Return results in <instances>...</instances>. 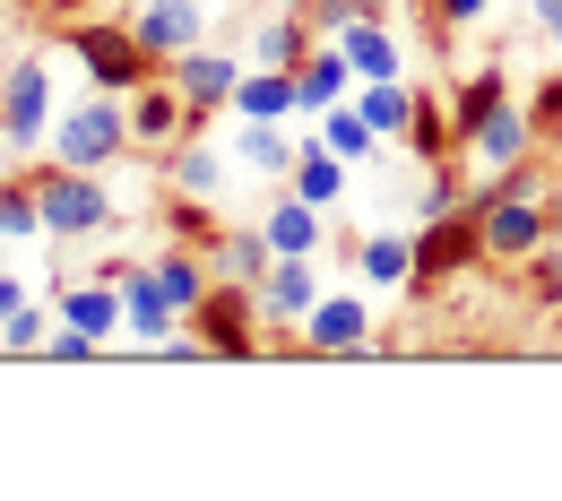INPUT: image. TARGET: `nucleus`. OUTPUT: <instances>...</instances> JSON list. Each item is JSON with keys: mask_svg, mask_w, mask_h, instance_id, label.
<instances>
[{"mask_svg": "<svg viewBox=\"0 0 562 501\" xmlns=\"http://www.w3.org/2000/svg\"><path fill=\"white\" fill-rule=\"evenodd\" d=\"M122 147H131V104H122L113 87H104V95H87V104H78L70 122L53 130V156H61V164H78V173L113 164Z\"/></svg>", "mask_w": 562, "mask_h": 501, "instance_id": "obj_1", "label": "nucleus"}, {"mask_svg": "<svg viewBox=\"0 0 562 501\" xmlns=\"http://www.w3.org/2000/svg\"><path fill=\"white\" fill-rule=\"evenodd\" d=\"M35 208H44V234H53V242H87V234H104L113 200L95 191V173L61 164V173H44V182H35Z\"/></svg>", "mask_w": 562, "mask_h": 501, "instance_id": "obj_2", "label": "nucleus"}, {"mask_svg": "<svg viewBox=\"0 0 562 501\" xmlns=\"http://www.w3.org/2000/svg\"><path fill=\"white\" fill-rule=\"evenodd\" d=\"M44 122H53V78H44V61H9L0 70V139L35 147Z\"/></svg>", "mask_w": 562, "mask_h": 501, "instance_id": "obj_3", "label": "nucleus"}, {"mask_svg": "<svg viewBox=\"0 0 562 501\" xmlns=\"http://www.w3.org/2000/svg\"><path fill=\"white\" fill-rule=\"evenodd\" d=\"M70 44H78V61H87L95 87H113V95L147 87V44H139V35H122V26H78Z\"/></svg>", "mask_w": 562, "mask_h": 501, "instance_id": "obj_4", "label": "nucleus"}, {"mask_svg": "<svg viewBox=\"0 0 562 501\" xmlns=\"http://www.w3.org/2000/svg\"><path fill=\"white\" fill-rule=\"evenodd\" d=\"M546 234H554V216L528 208V182H510V191H502V200L485 208V225H476V242H485L493 260H528Z\"/></svg>", "mask_w": 562, "mask_h": 501, "instance_id": "obj_5", "label": "nucleus"}, {"mask_svg": "<svg viewBox=\"0 0 562 501\" xmlns=\"http://www.w3.org/2000/svg\"><path fill=\"white\" fill-rule=\"evenodd\" d=\"M363 338H372V303H363V294H321L312 320H303V346H312V355H347Z\"/></svg>", "mask_w": 562, "mask_h": 501, "instance_id": "obj_6", "label": "nucleus"}, {"mask_svg": "<svg viewBox=\"0 0 562 501\" xmlns=\"http://www.w3.org/2000/svg\"><path fill=\"white\" fill-rule=\"evenodd\" d=\"M200 26H209V18H200V0H147L131 35L147 44V61H182V53L200 44Z\"/></svg>", "mask_w": 562, "mask_h": 501, "instance_id": "obj_7", "label": "nucleus"}, {"mask_svg": "<svg viewBox=\"0 0 562 501\" xmlns=\"http://www.w3.org/2000/svg\"><path fill=\"white\" fill-rule=\"evenodd\" d=\"M173 320H182V303L165 294V277H156V269H131V277H122V329H131L139 346H156Z\"/></svg>", "mask_w": 562, "mask_h": 501, "instance_id": "obj_8", "label": "nucleus"}, {"mask_svg": "<svg viewBox=\"0 0 562 501\" xmlns=\"http://www.w3.org/2000/svg\"><path fill=\"white\" fill-rule=\"evenodd\" d=\"M191 311L209 320V355H243V346H251V311H260V286H225V294H200Z\"/></svg>", "mask_w": 562, "mask_h": 501, "instance_id": "obj_9", "label": "nucleus"}, {"mask_svg": "<svg viewBox=\"0 0 562 501\" xmlns=\"http://www.w3.org/2000/svg\"><path fill=\"white\" fill-rule=\"evenodd\" d=\"M173 87L191 95V113H209V104H234V87H243V78H234V61H225V53L191 44V53L173 61Z\"/></svg>", "mask_w": 562, "mask_h": 501, "instance_id": "obj_10", "label": "nucleus"}, {"mask_svg": "<svg viewBox=\"0 0 562 501\" xmlns=\"http://www.w3.org/2000/svg\"><path fill=\"white\" fill-rule=\"evenodd\" d=\"M519 156H528V113L502 95V104H485V122H476V164L502 173V164H519Z\"/></svg>", "mask_w": 562, "mask_h": 501, "instance_id": "obj_11", "label": "nucleus"}, {"mask_svg": "<svg viewBox=\"0 0 562 501\" xmlns=\"http://www.w3.org/2000/svg\"><path fill=\"white\" fill-rule=\"evenodd\" d=\"M182 122H191V95H182V87H165V95L131 87V139H139V147H165V139H182Z\"/></svg>", "mask_w": 562, "mask_h": 501, "instance_id": "obj_12", "label": "nucleus"}, {"mask_svg": "<svg viewBox=\"0 0 562 501\" xmlns=\"http://www.w3.org/2000/svg\"><path fill=\"white\" fill-rule=\"evenodd\" d=\"M269 242H278V260H312L321 251V208L303 200V191H285L278 208H269V225H260Z\"/></svg>", "mask_w": 562, "mask_h": 501, "instance_id": "obj_13", "label": "nucleus"}, {"mask_svg": "<svg viewBox=\"0 0 562 501\" xmlns=\"http://www.w3.org/2000/svg\"><path fill=\"white\" fill-rule=\"evenodd\" d=\"M294 104H303L294 70H251L243 87H234V113H243V122H285Z\"/></svg>", "mask_w": 562, "mask_h": 501, "instance_id": "obj_14", "label": "nucleus"}, {"mask_svg": "<svg viewBox=\"0 0 562 501\" xmlns=\"http://www.w3.org/2000/svg\"><path fill=\"white\" fill-rule=\"evenodd\" d=\"M61 329H87V338L104 346V338L122 329V286H104V277H95V286H70L61 294Z\"/></svg>", "mask_w": 562, "mask_h": 501, "instance_id": "obj_15", "label": "nucleus"}, {"mask_svg": "<svg viewBox=\"0 0 562 501\" xmlns=\"http://www.w3.org/2000/svg\"><path fill=\"white\" fill-rule=\"evenodd\" d=\"M312 303H321L312 269H303V260H278V269H269V286H260V311H269V320H294V329H303V320H312Z\"/></svg>", "mask_w": 562, "mask_h": 501, "instance_id": "obj_16", "label": "nucleus"}, {"mask_svg": "<svg viewBox=\"0 0 562 501\" xmlns=\"http://www.w3.org/2000/svg\"><path fill=\"white\" fill-rule=\"evenodd\" d=\"M355 269H363L372 286H416V242H407V234H363V242H355Z\"/></svg>", "mask_w": 562, "mask_h": 501, "instance_id": "obj_17", "label": "nucleus"}, {"mask_svg": "<svg viewBox=\"0 0 562 501\" xmlns=\"http://www.w3.org/2000/svg\"><path fill=\"white\" fill-rule=\"evenodd\" d=\"M355 113H363L381 139H398V130L416 122V95H407L398 78H363V87H355Z\"/></svg>", "mask_w": 562, "mask_h": 501, "instance_id": "obj_18", "label": "nucleus"}, {"mask_svg": "<svg viewBox=\"0 0 562 501\" xmlns=\"http://www.w3.org/2000/svg\"><path fill=\"white\" fill-rule=\"evenodd\" d=\"M294 87H303V113H329V104H347L355 61H347V53H312V61L294 70Z\"/></svg>", "mask_w": 562, "mask_h": 501, "instance_id": "obj_19", "label": "nucleus"}, {"mask_svg": "<svg viewBox=\"0 0 562 501\" xmlns=\"http://www.w3.org/2000/svg\"><path fill=\"white\" fill-rule=\"evenodd\" d=\"M216 269H225L234 286H269V269H278V242H269V234H225V242H216Z\"/></svg>", "mask_w": 562, "mask_h": 501, "instance_id": "obj_20", "label": "nucleus"}, {"mask_svg": "<svg viewBox=\"0 0 562 501\" xmlns=\"http://www.w3.org/2000/svg\"><path fill=\"white\" fill-rule=\"evenodd\" d=\"M294 191H303L312 208H329V200L347 191V156H338L329 139H321V147H303V156H294Z\"/></svg>", "mask_w": 562, "mask_h": 501, "instance_id": "obj_21", "label": "nucleus"}, {"mask_svg": "<svg viewBox=\"0 0 562 501\" xmlns=\"http://www.w3.org/2000/svg\"><path fill=\"white\" fill-rule=\"evenodd\" d=\"M338 53L355 61V78H398V44H390L372 18H355L347 35H338Z\"/></svg>", "mask_w": 562, "mask_h": 501, "instance_id": "obj_22", "label": "nucleus"}, {"mask_svg": "<svg viewBox=\"0 0 562 501\" xmlns=\"http://www.w3.org/2000/svg\"><path fill=\"white\" fill-rule=\"evenodd\" d=\"M234 164H251V173H294V147L278 139V122H243V130H234Z\"/></svg>", "mask_w": 562, "mask_h": 501, "instance_id": "obj_23", "label": "nucleus"}, {"mask_svg": "<svg viewBox=\"0 0 562 501\" xmlns=\"http://www.w3.org/2000/svg\"><path fill=\"white\" fill-rule=\"evenodd\" d=\"M173 191H182V200H216V191H225V156H216V147H182V156H173Z\"/></svg>", "mask_w": 562, "mask_h": 501, "instance_id": "obj_24", "label": "nucleus"}, {"mask_svg": "<svg viewBox=\"0 0 562 501\" xmlns=\"http://www.w3.org/2000/svg\"><path fill=\"white\" fill-rule=\"evenodd\" d=\"M321 139H329V147H338V156L355 164V156H372V139H381V130L355 113V95H347V104H329V113H321Z\"/></svg>", "mask_w": 562, "mask_h": 501, "instance_id": "obj_25", "label": "nucleus"}, {"mask_svg": "<svg viewBox=\"0 0 562 501\" xmlns=\"http://www.w3.org/2000/svg\"><path fill=\"white\" fill-rule=\"evenodd\" d=\"M251 61H260V70H303V26H294V18H269V26L251 35Z\"/></svg>", "mask_w": 562, "mask_h": 501, "instance_id": "obj_26", "label": "nucleus"}, {"mask_svg": "<svg viewBox=\"0 0 562 501\" xmlns=\"http://www.w3.org/2000/svg\"><path fill=\"white\" fill-rule=\"evenodd\" d=\"M26 234H44L35 191H26V182H0V242H26Z\"/></svg>", "mask_w": 562, "mask_h": 501, "instance_id": "obj_27", "label": "nucleus"}, {"mask_svg": "<svg viewBox=\"0 0 562 501\" xmlns=\"http://www.w3.org/2000/svg\"><path fill=\"white\" fill-rule=\"evenodd\" d=\"M156 277H165V294H173L182 311H191V303L209 294V277H200V260H182V251H165V260H156Z\"/></svg>", "mask_w": 562, "mask_h": 501, "instance_id": "obj_28", "label": "nucleus"}, {"mask_svg": "<svg viewBox=\"0 0 562 501\" xmlns=\"http://www.w3.org/2000/svg\"><path fill=\"white\" fill-rule=\"evenodd\" d=\"M0 346H9V355H35V346H53V338H44V311H35V303H18V311H9V329H0Z\"/></svg>", "mask_w": 562, "mask_h": 501, "instance_id": "obj_29", "label": "nucleus"}, {"mask_svg": "<svg viewBox=\"0 0 562 501\" xmlns=\"http://www.w3.org/2000/svg\"><path fill=\"white\" fill-rule=\"evenodd\" d=\"M407 139H416L424 156L441 147V104H432V95H416V122H407Z\"/></svg>", "mask_w": 562, "mask_h": 501, "instance_id": "obj_30", "label": "nucleus"}, {"mask_svg": "<svg viewBox=\"0 0 562 501\" xmlns=\"http://www.w3.org/2000/svg\"><path fill=\"white\" fill-rule=\"evenodd\" d=\"M450 208H459V191H450V182L432 173V182H424V191H416V216H450Z\"/></svg>", "mask_w": 562, "mask_h": 501, "instance_id": "obj_31", "label": "nucleus"}, {"mask_svg": "<svg viewBox=\"0 0 562 501\" xmlns=\"http://www.w3.org/2000/svg\"><path fill=\"white\" fill-rule=\"evenodd\" d=\"M441 18H450V26H476V18H485V0H441Z\"/></svg>", "mask_w": 562, "mask_h": 501, "instance_id": "obj_32", "label": "nucleus"}, {"mask_svg": "<svg viewBox=\"0 0 562 501\" xmlns=\"http://www.w3.org/2000/svg\"><path fill=\"white\" fill-rule=\"evenodd\" d=\"M18 303H26V286H18V277H0V329H9V311H18Z\"/></svg>", "mask_w": 562, "mask_h": 501, "instance_id": "obj_33", "label": "nucleus"}, {"mask_svg": "<svg viewBox=\"0 0 562 501\" xmlns=\"http://www.w3.org/2000/svg\"><path fill=\"white\" fill-rule=\"evenodd\" d=\"M537 26H546V35H562V0H537Z\"/></svg>", "mask_w": 562, "mask_h": 501, "instance_id": "obj_34", "label": "nucleus"}, {"mask_svg": "<svg viewBox=\"0 0 562 501\" xmlns=\"http://www.w3.org/2000/svg\"><path fill=\"white\" fill-rule=\"evenodd\" d=\"M554 234H562V191H554Z\"/></svg>", "mask_w": 562, "mask_h": 501, "instance_id": "obj_35", "label": "nucleus"}, {"mask_svg": "<svg viewBox=\"0 0 562 501\" xmlns=\"http://www.w3.org/2000/svg\"><path fill=\"white\" fill-rule=\"evenodd\" d=\"M285 9H303V0H285Z\"/></svg>", "mask_w": 562, "mask_h": 501, "instance_id": "obj_36", "label": "nucleus"}]
</instances>
